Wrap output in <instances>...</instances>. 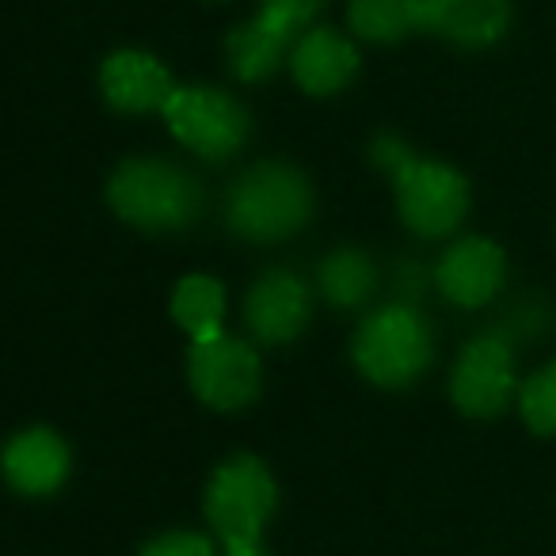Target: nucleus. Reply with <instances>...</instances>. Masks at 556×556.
<instances>
[{"mask_svg":"<svg viewBox=\"0 0 556 556\" xmlns=\"http://www.w3.org/2000/svg\"><path fill=\"white\" fill-rule=\"evenodd\" d=\"M313 214V187L290 164L263 161L232 179L225 194V222L237 237L255 244L282 240L298 232Z\"/></svg>","mask_w":556,"mask_h":556,"instance_id":"1","label":"nucleus"},{"mask_svg":"<svg viewBox=\"0 0 556 556\" xmlns=\"http://www.w3.org/2000/svg\"><path fill=\"white\" fill-rule=\"evenodd\" d=\"M108 202L123 222L149 232L187 229L202 214V184L172 161H126L108 179Z\"/></svg>","mask_w":556,"mask_h":556,"instance_id":"2","label":"nucleus"},{"mask_svg":"<svg viewBox=\"0 0 556 556\" xmlns=\"http://www.w3.org/2000/svg\"><path fill=\"white\" fill-rule=\"evenodd\" d=\"M355 366L381 389H404L431 363V325L412 305L374 309L355 332Z\"/></svg>","mask_w":556,"mask_h":556,"instance_id":"3","label":"nucleus"},{"mask_svg":"<svg viewBox=\"0 0 556 556\" xmlns=\"http://www.w3.org/2000/svg\"><path fill=\"white\" fill-rule=\"evenodd\" d=\"M275 477L252 454H237L222 462L206 484V518L229 548L260 545V533L267 518L275 515Z\"/></svg>","mask_w":556,"mask_h":556,"instance_id":"4","label":"nucleus"},{"mask_svg":"<svg viewBox=\"0 0 556 556\" xmlns=\"http://www.w3.org/2000/svg\"><path fill=\"white\" fill-rule=\"evenodd\" d=\"M161 115L179 146L202 161H229L248 138V111L222 88H176Z\"/></svg>","mask_w":556,"mask_h":556,"instance_id":"5","label":"nucleus"},{"mask_svg":"<svg viewBox=\"0 0 556 556\" xmlns=\"http://www.w3.org/2000/svg\"><path fill=\"white\" fill-rule=\"evenodd\" d=\"M396 184V210L404 225L419 237H446L462 225L469 210V187L462 172L439 161H419L408 153V161L393 172Z\"/></svg>","mask_w":556,"mask_h":556,"instance_id":"6","label":"nucleus"},{"mask_svg":"<svg viewBox=\"0 0 556 556\" xmlns=\"http://www.w3.org/2000/svg\"><path fill=\"white\" fill-rule=\"evenodd\" d=\"M187 378H191V389L202 404L217 412H237L255 401L263 370L252 343L222 336V340L210 343H191Z\"/></svg>","mask_w":556,"mask_h":556,"instance_id":"7","label":"nucleus"},{"mask_svg":"<svg viewBox=\"0 0 556 556\" xmlns=\"http://www.w3.org/2000/svg\"><path fill=\"white\" fill-rule=\"evenodd\" d=\"M450 396L472 419H492L515 396V351L503 336L484 332L465 343L450 378Z\"/></svg>","mask_w":556,"mask_h":556,"instance_id":"8","label":"nucleus"},{"mask_svg":"<svg viewBox=\"0 0 556 556\" xmlns=\"http://www.w3.org/2000/svg\"><path fill=\"white\" fill-rule=\"evenodd\" d=\"M503 275H507V260H503L500 244L484 237L450 244L434 267V282H439L442 298L462 305V309H480L492 302L503 287Z\"/></svg>","mask_w":556,"mask_h":556,"instance_id":"9","label":"nucleus"},{"mask_svg":"<svg viewBox=\"0 0 556 556\" xmlns=\"http://www.w3.org/2000/svg\"><path fill=\"white\" fill-rule=\"evenodd\" d=\"M248 332L260 343H290L309 325V290L290 270H267L248 290L244 302Z\"/></svg>","mask_w":556,"mask_h":556,"instance_id":"10","label":"nucleus"},{"mask_svg":"<svg viewBox=\"0 0 556 556\" xmlns=\"http://www.w3.org/2000/svg\"><path fill=\"white\" fill-rule=\"evenodd\" d=\"M103 100L123 115H146V111H164L176 96L168 70L146 50H118L100 70Z\"/></svg>","mask_w":556,"mask_h":556,"instance_id":"11","label":"nucleus"},{"mask_svg":"<svg viewBox=\"0 0 556 556\" xmlns=\"http://www.w3.org/2000/svg\"><path fill=\"white\" fill-rule=\"evenodd\" d=\"M298 24L287 16H278V12L263 9L255 20L240 24L237 31L225 39V50H229V70L237 80H267L278 65L287 62L298 47Z\"/></svg>","mask_w":556,"mask_h":556,"instance_id":"12","label":"nucleus"},{"mask_svg":"<svg viewBox=\"0 0 556 556\" xmlns=\"http://www.w3.org/2000/svg\"><path fill=\"white\" fill-rule=\"evenodd\" d=\"M510 27V0H419V31L457 47H492Z\"/></svg>","mask_w":556,"mask_h":556,"instance_id":"13","label":"nucleus"},{"mask_svg":"<svg viewBox=\"0 0 556 556\" xmlns=\"http://www.w3.org/2000/svg\"><path fill=\"white\" fill-rule=\"evenodd\" d=\"M4 477L20 495H50L70 477V446L47 427H27L4 450Z\"/></svg>","mask_w":556,"mask_h":556,"instance_id":"14","label":"nucleus"},{"mask_svg":"<svg viewBox=\"0 0 556 556\" xmlns=\"http://www.w3.org/2000/svg\"><path fill=\"white\" fill-rule=\"evenodd\" d=\"M290 70L309 96H336L358 73V50L332 27H317V31H305L298 39L294 54H290Z\"/></svg>","mask_w":556,"mask_h":556,"instance_id":"15","label":"nucleus"},{"mask_svg":"<svg viewBox=\"0 0 556 556\" xmlns=\"http://www.w3.org/2000/svg\"><path fill=\"white\" fill-rule=\"evenodd\" d=\"M172 317L191 336V343L222 340V320H225L222 282L210 275H187L184 282L172 290Z\"/></svg>","mask_w":556,"mask_h":556,"instance_id":"16","label":"nucleus"},{"mask_svg":"<svg viewBox=\"0 0 556 556\" xmlns=\"http://www.w3.org/2000/svg\"><path fill=\"white\" fill-rule=\"evenodd\" d=\"M320 294L340 309H358L370 302L374 287H378V270H374L370 255L355 252V248H340L332 252L317 270Z\"/></svg>","mask_w":556,"mask_h":556,"instance_id":"17","label":"nucleus"},{"mask_svg":"<svg viewBox=\"0 0 556 556\" xmlns=\"http://www.w3.org/2000/svg\"><path fill=\"white\" fill-rule=\"evenodd\" d=\"M348 20L366 42H396L419 31V0H351Z\"/></svg>","mask_w":556,"mask_h":556,"instance_id":"18","label":"nucleus"},{"mask_svg":"<svg viewBox=\"0 0 556 556\" xmlns=\"http://www.w3.org/2000/svg\"><path fill=\"white\" fill-rule=\"evenodd\" d=\"M518 408L533 434H556V363H548L518 389Z\"/></svg>","mask_w":556,"mask_h":556,"instance_id":"19","label":"nucleus"},{"mask_svg":"<svg viewBox=\"0 0 556 556\" xmlns=\"http://www.w3.org/2000/svg\"><path fill=\"white\" fill-rule=\"evenodd\" d=\"M138 556H214V545H210L202 533L176 530V533H161V538H153Z\"/></svg>","mask_w":556,"mask_h":556,"instance_id":"20","label":"nucleus"},{"mask_svg":"<svg viewBox=\"0 0 556 556\" xmlns=\"http://www.w3.org/2000/svg\"><path fill=\"white\" fill-rule=\"evenodd\" d=\"M263 9L278 12V16H287V20H294L298 27H305L325 9V0H263Z\"/></svg>","mask_w":556,"mask_h":556,"instance_id":"21","label":"nucleus"},{"mask_svg":"<svg viewBox=\"0 0 556 556\" xmlns=\"http://www.w3.org/2000/svg\"><path fill=\"white\" fill-rule=\"evenodd\" d=\"M225 556H267V553H263L260 545H237V548H229Z\"/></svg>","mask_w":556,"mask_h":556,"instance_id":"22","label":"nucleus"}]
</instances>
